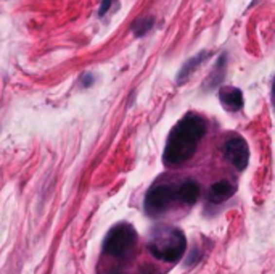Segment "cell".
Masks as SVG:
<instances>
[{
  "instance_id": "6da1fadb",
  "label": "cell",
  "mask_w": 275,
  "mask_h": 274,
  "mask_svg": "<svg viewBox=\"0 0 275 274\" xmlns=\"http://www.w3.org/2000/svg\"><path fill=\"white\" fill-rule=\"evenodd\" d=\"M206 121L197 113H187L177 121L167 136L163 161L165 165L181 166L188 161L198 150V145L206 134Z\"/></svg>"
},
{
  "instance_id": "7a4b0ae2",
  "label": "cell",
  "mask_w": 275,
  "mask_h": 274,
  "mask_svg": "<svg viewBox=\"0 0 275 274\" xmlns=\"http://www.w3.org/2000/svg\"><path fill=\"white\" fill-rule=\"evenodd\" d=\"M185 249H187L185 234L181 229L171 228V226L156 228L148 242L150 254L166 263H177L183 256Z\"/></svg>"
},
{
  "instance_id": "3957f363",
  "label": "cell",
  "mask_w": 275,
  "mask_h": 274,
  "mask_svg": "<svg viewBox=\"0 0 275 274\" xmlns=\"http://www.w3.org/2000/svg\"><path fill=\"white\" fill-rule=\"evenodd\" d=\"M137 244V233L128 223H121L116 224L114 228H111V231L105 237L103 242V250L105 254L119 260L130 256V252L134 250V247Z\"/></svg>"
},
{
  "instance_id": "277c9868",
  "label": "cell",
  "mask_w": 275,
  "mask_h": 274,
  "mask_svg": "<svg viewBox=\"0 0 275 274\" xmlns=\"http://www.w3.org/2000/svg\"><path fill=\"white\" fill-rule=\"evenodd\" d=\"M177 200L176 187L169 184H160V186L151 187L145 196V210L148 215L160 216L166 213L172 203Z\"/></svg>"
},
{
  "instance_id": "5b68a950",
  "label": "cell",
  "mask_w": 275,
  "mask_h": 274,
  "mask_svg": "<svg viewBox=\"0 0 275 274\" xmlns=\"http://www.w3.org/2000/svg\"><path fill=\"white\" fill-rule=\"evenodd\" d=\"M224 157L238 171H243L250 163V147L241 136H232L224 144Z\"/></svg>"
},
{
  "instance_id": "8992f818",
  "label": "cell",
  "mask_w": 275,
  "mask_h": 274,
  "mask_svg": "<svg viewBox=\"0 0 275 274\" xmlns=\"http://www.w3.org/2000/svg\"><path fill=\"white\" fill-rule=\"evenodd\" d=\"M219 100L227 112H240L245 103L243 92L232 86H224L219 89Z\"/></svg>"
},
{
  "instance_id": "52a82bcc",
  "label": "cell",
  "mask_w": 275,
  "mask_h": 274,
  "mask_svg": "<svg viewBox=\"0 0 275 274\" xmlns=\"http://www.w3.org/2000/svg\"><path fill=\"white\" fill-rule=\"evenodd\" d=\"M235 194V186L227 179H220V181L211 184L208 191V200L211 203H222L225 200H229Z\"/></svg>"
},
{
  "instance_id": "ba28073f",
  "label": "cell",
  "mask_w": 275,
  "mask_h": 274,
  "mask_svg": "<svg viewBox=\"0 0 275 274\" xmlns=\"http://www.w3.org/2000/svg\"><path fill=\"white\" fill-rule=\"evenodd\" d=\"M200 184L193 179H187L183 181L181 186L176 187V194H177V200H181L185 205H193L200 197Z\"/></svg>"
},
{
  "instance_id": "9c48e42d",
  "label": "cell",
  "mask_w": 275,
  "mask_h": 274,
  "mask_svg": "<svg viewBox=\"0 0 275 274\" xmlns=\"http://www.w3.org/2000/svg\"><path fill=\"white\" fill-rule=\"evenodd\" d=\"M225 66H227V55L222 54L219 57V60L216 61L214 70L211 71V75L208 78H206V82H204L206 91H209V89H216L218 86H220V82L224 81V76H225Z\"/></svg>"
},
{
  "instance_id": "30bf717a",
  "label": "cell",
  "mask_w": 275,
  "mask_h": 274,
  "mask_svg": "<svg viewBox=\"0 0 275 274\" xmlns=\"http://www.w3.org/2000/svg\"><path fill=\"white\" fill-rule=\"evenodd\" d=\"M208 59V52H200V54H197L195 57H192L188 61L183 63V66L181 68V71H179L177 75V84H183L188 81V78L193 75V71L197 70V68L202 65V63Z\"/></svg>"
},
{
  "instance_id": "8fae6325",
  "label": "cell",
  "mask_w": 275,
  "mask_h": 274,
  "mask_svg": "<svg viewBox=\"0 0 275 274\" xmlns=\"http://www.w3.org/2000/svg\"><path fill=\"white\" fill-rule=\"evenodd\" d=\"M155 23H156V18L151 17V15L140 17L132 23V33H134V36L137 39L144 38L145 34H148L153 28H155Z\"/></svg>"
},
{
  "instance_id": "7c38bea8",
  "label": "cell",
  "mask_w": 275,
  "mask_h": 274,
  "mask_svg": "<svg viewBox=\"0 0 275 274\" xmlns=\"http://www.w3.org/2000/svg\"><path fill=\"white\" fill-rule=\"evenodd\" d=\"M93 82H95V78L91 75V73H86V75H82V78H81V86H82L84 89L91 87Z\"/></svg>"
},
{
  "instance_id": "4fadbf2b",
  "label": "cell",
  "mask_w": 275,
  "mask_h": 274,
  "mask_svg": "<svg viewBox=\"0 0 275 274\" xmlns=\"http://www.w3.org/2000/svg\"><path fill=\"white\" fill-rule=\"evenodd\" d=\"M111 3H113V0H103L102 7H100V10H98V17H105V13L111 8Z\"/></svg>"
}]
</instances>
